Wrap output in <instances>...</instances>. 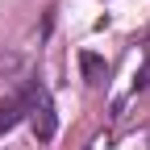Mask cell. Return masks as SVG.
<instances>
[{
  "label": "cell",
  "mask_w": 150,
  "mask_h": 150,
  "mask_svg": "<svg viewBox=\"0 0 150 150\" xmlns=\"http://www.w3.org/2000/svg\"><path fill=\"white\" fill-rule=\"evenodd\" d=\"M29 121H33L38 142H50V138H54V129H59V117H54V100H50V92H46V88L38 92V100H33V108H29Z\"/></svg>",
  "instance_id": "obj_2"
},
{
  "label": "cell",
  "mask_w": 150,
  "mask_h": 150,
  "mask_svg": "<svg viewBox=\"0 0 150 150\" xmlns=\"http://www.w3.org/2000/svg\"><path fill=\"white\" fill-rule=\"evenodd\" d=\"M38 92H42V83L29 79L21 92H13V96L0 104V134H8V129L21 121V117H29V108H33V100H38Z\"/></svg>",
  "instance_id": "obj_1"
},
{
  "label": "cell",
  "mask_w": 150,
  "mask_h": 150,
  "mask_svg": "<svg viewBox=\"0 0 150 150\" xmlns=\"http://www.w3.org/2000/svg\"><path fill=\"white\" fill-rule=\"evenodd\" d=\"M104 71H108V67L96 59V54H83V75H88V83H100V79H104Z\"/></svg>",
  "instance_id": "obj_3"
},
{
  "label": "cell",
  "mask_w": 150,
  "mask_h": 150,
  "mask_svg": "<svg viewBox=\"0 0 150 150\" xmlns=\"http://www.w3.org/2000/svg\"><path fill=\"white\" fill-rule=\"evenodd\" d=\"M150 88V46H146V63H142V71L134 75V92H146Z\"/></svg>",
  "instance_id": "obj_4"
}]
</instances>
